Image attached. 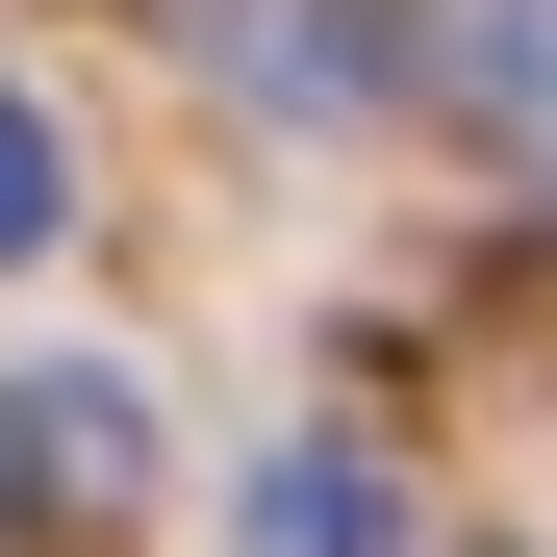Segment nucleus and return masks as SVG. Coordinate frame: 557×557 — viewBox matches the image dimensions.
Masks as SVG:
<instances>
[{"label": "nucleus", "mask_w": 557, "mask_h": 557, "mask_svg": "<svg viewBox=\"0 0 557 557\" xmlns=\"http://www.w3.org/2000/svg\"><path fill=\"white\" fill-rule=\"evenodd\" d=\"M0 507H26V532H127L152 507V381H127V355L0 381Z\"/></svg>", "instance_id": "obj_1"}, {"label": "nucleus", "mask_w": 557, "mask_h": 557, "mask_svg": "<svg viewBox=\"0 0 557 557\" xmlns=\"http://www.w3.org/2000/svg\"><path fill=\"white\" fill-rule=\"evenodd\" d=\"M203 51H228V102H381V76H406V26H381V0H203Z\"/></svg>", "instance_id": "obj_2"}, {"label": "nucleus", "mask_w": 557, "mask_h": 557, "mask_svg": "<svg viewBox=\"0 0 557 557\" xmlns=\"http://www.w3.org/2000/svg\"><path fill=\"white\" fill-rule=\"evenodd\" d=\"M228 532H253V557H406V456H381V431H278Z\"/></svg>", "instance_id": "obj_3"}, {"label": "nucleus", "mask_w": 557, "mask_h": 557, "mask_svg": "<svg viewBox=\"0 0 557 557\" xmlns=\"http://www.w3.org/2000/svg\"><path fill=\"white\" fill-rule=\"evenodd\" d=\"M51 228H76V127H51V102H26V76H0V278H26V253H51Z\"/></svg>", "instance_id": "obj_4"}, {"label": "nucleus", "mask_w": 557, "mask_h": 557, "mask_svg": "<svg viewBox=\"0 0 557 557\" xmlns=\"http://www.w3.org/2000/svg\"><path fill=\"white\" fill-rule=\"evenodd\" d=\"M0 532H26V507H0Z\"/></svg>", "instance_id": "obj_5"}]
</instances>
